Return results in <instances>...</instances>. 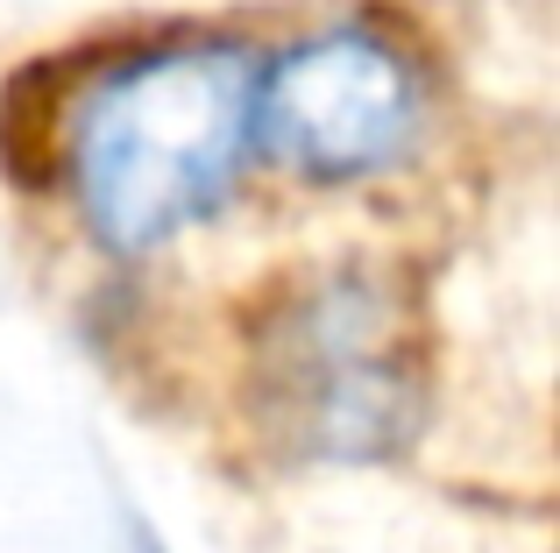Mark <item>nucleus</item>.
Masks as SVG:
<instances>
[{
	"label": "nucleus",
	"instance_id": "1",
	"mask_svg": "<svg viewBox=\"0 0 560 553\" xmlns=\"http://www.w3.org/2000/svg\"><path fill=\"white\" fill-rule=\"evenodd\" d=\"M256 71L228 43L114 64L71 121V185L107 249H150L228 192L248 150Z\"/></svg>",
	"mask_w": 560,
	"mask_h": 553
},
{
	"label": "nucleus",
	"instance_id": "2",
	"mask_svg": "<svg viewBox=\"0 0 560 553\" xmlns=\"http://www.w3.org/2000/svg\"><path fill=\"white\" fill-rule=\"evenodd\" d=\"M262 419L305 455H383L419 412L405 313L370 276H319L270 313L256 348Z\"/></svg>",
	"mask_w": 560,
	"mask_h": 553
},
{
	"label": "nucleus",
	"instance_id": "3",
	"mask_svg": "<svg viewBox=\"0 0 560 553\" xmlns=\"http://www.w3.org/2000/svg\"><path fill=\"white\" fill-rule=\"evenodd\" d=\"M419 71L370 28H327L256 79L248 136L313 178H362L419 136Z\"/></svg>",
	"mask_w": 560,
	"mask_h": 553
}]
</instances>
